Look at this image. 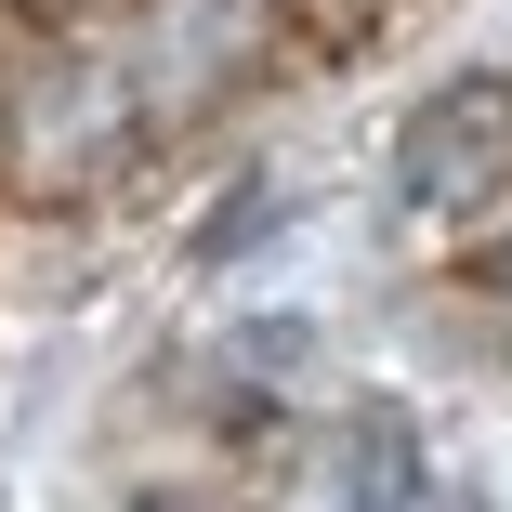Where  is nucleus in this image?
<instances>
[{
    "label": "nucleus",
    "mask_w": 512,
    "mask_h": 512,
    "mask_svg": "<svg viewBox=\"0 0 512 512\" xmlns=\"http://www.w3.org/2000/svg\"><path fill=\"white\" fill-rule=\"evenodd\" d=\"M145 106H132V66L119 27H79V14H27L0 40V197L27 211H66L132 158Z\"/></svg>",
    "instance_id": "obj_1"
},
{
    "label": "nucleus",
    "mask_w": 512,
    "mask_h": 512,
    "mask_svg": "<svg viewBox=\"0 0 512 512\" xmlns=\"http://www.w3.org/2000/svg\"><path fill=\"white\" fill-rule=\"evenodd\" d=\"M263 40H276V0H132L119 14L132 106L145 119H211L224 92L263 66Z\"/></svg>",
    "instance_id": "obj_2"
},
{
    "label": "nucleus",
    "mask_w": 512,
    "mask_h": 512,
    "mask_svg": "<svg viewBox=\"0 0 512 512\" xmlns=\"http://www.w3.org/2000/svg\"><path fill=\"white\" fill-rule=\"evenodd\" d=\"M499 158H512V79H460L394 132V197L407 211H460V197L499 184Z\"/></svg>",
    "instance_id": "obj_3"
},
{
    "label": "nucleus",
    "mask_w": 512,
    "mask_h": 512,
    "mask_svg": "<svg viewBox=\"0 0 512 512\" xmlns=\"http://www.w3.org/2000/svg\"><path fill=\"white\" fill-rule=\"evenodd\" d=\"M342 499H355V512H421V447H407L394 407H355V434H342Z\"/></svg>",
    "instance_id": "obj_4"
},
{
    "label": "nucleus",
    "mask_w": 512,
    "mask_h": 512,
    "mask_svg": "<svg viewBox=\"0 0 512 512\" xmlns=\"http://www.w3.org/2000/svg\"><path fill=\"white\" fill-rule=\"evenodd\" d=\"M276 14H289V27H316V40H368L394 0H276Z\"/></svg>",
    "instance_id": "obj_5"
},
{
    "label": "nucleus",
    "mask_w": 512,
    "mask_h": 512,
    "mask_svg": "<svg viewBox=\"0 0 512 512\" xmlns=\"http://www.w3.org/2000/svg\"><path fill=\"white\" fill-rule=\"evenodd\" d=\"M486 289H512V250H486Z\"/></svg>",
    "instance_id": "obj_6"
}]
</instances>
